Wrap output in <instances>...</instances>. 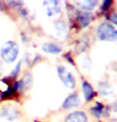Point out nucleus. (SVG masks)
<instances>
[{
	"label": "nucleus",
	"mask_w": 117,
	"mask_h": 122,
	"mask_svg": "<svg viewBox=\"0 0 117 122\" xmlns=\"http://www.w3.org/2000/svg\"><path fill=\"white\" fill-rule=\"evenodd\" d=\"M19 53L18 45L14 41H7L2 45L0 49V56L6 63H13L17 59Z\"/></svg>",
	"instance_id": "1"
},
{
	"label": "nucleus",
	"mask_w": 117,
	"mask_h": 122,
	"mask_svg": "<svg viewBox=\"0 0 117 122\" xmlns=\"http://www.w3.org/2000/svg\"><path fill=\"white\" fill-rule=\"evenodd\" d=\"M97 36L100 41H114L117 40V30L108 23H102L97 29Z\"/></svg>",
	"instance_id": "2"
},
{
	"label": "nucleus",
	"mask_w": 117,
	"mask_h": 122,
	"mask_svg": "<svg viewBox=\"0 0 117 122\" xmlns=\"http://www.w3.org/2000/svg\"><path fill=\"white\" fill-rule=\"evenodd\" d=\"M57 74L61 81L65 86L69 89H73L75 87V79L71 72H69L63 66H59L57 67Z\"/></svg>",
	"instance_id": "3"
},
{
	"label": "nucleus",
	"mask_w": 117,
	"mask_h": 122,
	"mask_svg": "<svg viewBox=\"0 0 117 122\" xmlns=\"http://www.w3.org/2000/svg\"><path fill=\"white\" fill-rule=\"evenodd\" d=\"M43 7L49 17H53L60 13L61 3L60 1H45L43 2Z\"/></svg>",
	"instance_id": "4"
},
{
	"label": "nucleus",
	"mask_w": 117,
	"mask_h": 122,
	"mask_svg": "<svg viewBox=\"0 0 117 122\" xmlns=\"http://www.w3.org/2000/svg\"><path fill=\"white\" fill-rule=\"evenodd\" d=\"M18 115V111L12 105H7L3 106L0 110V117L6 121H12L15 120Z\"/></svg>",
	"instance_id": "5"
},
{
	"label": "nucleus",
	"mask_w": 117,
	"mask_h": 122,
	"mask_svg": "<svg viewBox=\"0 0 117 122\" xmlns=\"http://www.w3.org/2000/svg\"><path fill=\"white\" fill-rule=\"evenodd\" d=\"M80 103V98L78 94H73L66 97L63 103V108L65 109H72L78 106Z\"/></svg>",
	"instance_id": "6"
},
{
	"label": "nucleus",
	"mask_w": 117,
	"mask_h": 122,
	"mask_svg": "<svg viewBox=\"0 0 117 122\" xmlns=\"http://www.w3.org/2000/svg\"><path fill=\"white\" fill-rule=\"evenodd\" d=\"M87 117L84 112L77 111L68 115L65 122H87Z\"/></svg>",
	"instance_id": "7"
},
{
	"label": "nucleus",
	"mask_w": 117,
	"mask_h": 122,
	"mask_svg": "<svg viewBox=\"0 0 117 122\" xmlns=\"http://www.w3.org/2000/svg\"><path fill=\"white\" fill-rule=\"evenodd\" d=\"M92 14L87 13V12H82L78 14L77 21L80 28H84L89 25L90 21L92 20Z\"/></svg>",
	"instance_id": "8"
},
{
	"label": "nucleus",
	"mask_w": 117,
	"mask_h": 122,
	"mask_svg": "<svg viewBox=\"0 0 117 122\" xmlns=\"http://www.w3.org/2000/svg\"><path fill=\"white\" fill-rule=\"evenodd\" d=\"M42 50L50 54H58L61 52V48L54 43H45L42 45Z\"/></svg>",
	"instance_id": "9"
},
{
	"label": "nucleus",
	"mask_w": 117,
	"mask_h": 122,
	"mask_svg": "<svg viewBox=\"0 0 117 122\" xmlns=\"http://www.w3.org/2000/svg\"><path fill=\"white\" fill-rule=\"evenodd\" d=\"M98 3L96 0H84V1L77 2V4L80 9L83 10H92Z\"/></svg>",
	"instance_id": "10"
},
{
	"label": "nucleus",
	"mask_w": 117,
	"mask_h": 122,
	"mask_svg": "<svg viewBox=\"0 0 117 122\" xmlns=\"http://www.w3.org/2000/svg\"><path fill=\"white\" fill-rule=\"evenodd\" d=\"M82 89H83V93L84 95V98L86 101H90L92 99V97L94 96V91L92 89V86L89 82H84L82 85Z\"/></svg>",
	"instance_id": "11"
},
{
	"label": "nucleus",
	"mask_w": 117,
	"mask_h": 122,
	"mask_svg": "<svg viewBox=\"0 0 117 122\" xmlns=\"http://www.w3.org/2000/svg\"><path fill=\"white\" fill-rule=\"evenodd\" d=\"M98 91L104 96H108L111 93H113L111 86L107 82H101L98 86Z\"/></svg>",
	"instance_id": "12"
},
{
	"label": "nucleus",
	"mask_w": 117,
	"mask_h": 122,
	"mask_svg": "<svg viewBox=\"0 0 117 122\" xmlns=\"http://www.w3.org/2000/svg\"><path fill=\"white\" fill-rule=\"evenodd\" d=\"M55 30L57 31V33L59 36L65 35V33H66V25L64 21H57L55 24Z\"/></svg>",
	"instance_id": "13"
},
{
	"label": "nucleus",
	"mask_w": 117,
	"mask_h": 122,
	"mask_svg": "<svg viewBox=\"0 0 117 122\" xmlns=\"http://www.w3.org/2000/svg\"><path fill=\"white\" fill-rule=\"evenodd\" d=\"M107 113L110 116L111 120L117 121V102H114L111 106L108 109Z\"/></svg>",
	"instance_id": "14"
},
{
	"label": "nucleus",
	"mask_w": 117,
	"mask_h": 122,
	"mask_svg": "<svg viewBox=\"0 0 117 122\" xmlns=\"http://www.w3.org/2000/svg\"><path fill=\"white\" fill-rule=\"evenodd\" d=\"M103 109H104V106H102V104L97 102L96 106H94L93 108L92 109V111L96 117H100L102 115V113H103Z\"/></svg>",
	"instance_id": "15"
},
{
	"label": "nucleus",
	"mask_w": 117,
	"mask_h": 122,
	"mask_svg": "<svg viewBox=\"0 0 117 122\" xmlns=\"http://www.w3.org/2000/svg\"><path fill=\"white\" fill-rule=\"evenodd\" d=\"M20 68H21V62H18V64L15 66V67H14V69H13V71H11V76L13 78L17 77V75H18L19 71H20Z\"/></svg>",
	"instance_id": "16"
},
{
	"label": "nucleus",
	"mask_w": 117,
	"mask_h": 122,
	"mask_svg": "<svg viewBox=\"0 0 117 122\" xmlns=\"http://www.w3.org/2000/svg\"><path fill=\"white\" fill-rule=\"evenodd\" d=\"M111 4V1H109V0H107V1H104L103 2V4H102V9L104 10H107L109 6H110V5Z\"/></svg>",
	"instance_id": "17"
},
{
	"label": "nucleus",
	"mask_w": 117,
	"mask_h": 122,
	"mask_svg": "<svg viewBox=\"0 0 117 122\" xmlns=\"http://www.w3.org/2000/svg\"><path fill=\"white\" fill-rule=\"evenodd\" d=\"M111 21L117 25V15L116 14H112L111 15Z\"/></svg>",
	"instance_id": "18"
},
{
	"label": "nucleus",
	"mask_w": 117,
	"mask_h": 122,
	"mask_svg": "<svg viewBox=\"0 0 117 122\" xmlns=\"http://www.w3.org/2000/svg\"><path fill=\"white\" fill-rule=\"evenodd\" d=\"M2 72V65L1 62H0V75H1Z\"/></svg>",
	"instance_id": "19"
}]
</instances>
